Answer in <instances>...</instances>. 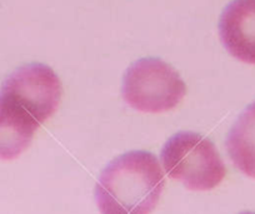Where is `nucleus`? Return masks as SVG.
I'll return each mask as SVG.
<instances>
[{"mask_svg":"<svg viewBox=\"0 0 255 214\" xmlns=\"http://www.w3.org/2000/svg\"><path fill=\"white\" fill-rule=\"evenodd\" d=\"M63 88L51 68L40 63L20 66L0 87V159L13 161L36 130L58 110Z\"/></svg>","mask_w":255,"mask_h":214,"instance_id":"1","label":"nucleus"},{"mask_svg":"<svg viewBox=\"0 0 255 214\" xmlns=\"http://www.w3.org/2000/svg\"><path fill=\"white\" fill-rule=\"evenodd\" d=\"M164 189L158 158L145 151L125 153L110 162L95 187L102 214H149Z\"/></svg>","mask_w":255,"mask_h":214,"instance_id":"2","label":"nucleus"},{"mask_svg":"<svg viewBox=\"0 0 255 214\" xmlns=\"http://www.w3.org/2000/svg\"><path fill=\"white\" fill-rule=\"evenodd\" d=\"M160 159L169 178L181 182L189 191H210L227 173L214 144L194 132H179L169 138Z\"/></svg>","mask_w":255,"mask_h":214,"instance_id":"3","label":"nucleus"},{"mask_svg":"<svg viewBox=\"0 0 255 214\" xmlns=\"http://www.w3.org/2000/svg\"><path fill=\"white\" fill-rule=\"evenodd\" d=\"M185 94L186 85L178 71L161 59H139L127 69L123 78V99L141 113L174 109Z\"/></svg>","mask_w":255,"mask_h":214,"instance_id":"4","label":"nucleus"},{"mask_svg":"<svg viewBox=\"0 0 255 214\" xmlns=\"http://www.w3.org/2000/svg\"><path fill=\"white\" fill-rule=\"evenodd\" d=\"M219 36L230 55L255 65V0H233L220 16Z\"/></svg>","mask_w":255,"mask_h":214,"instance_id":"5","label":"nucleus"},{"mask_svg":"<svg viewBox=\"0 0 255 214\" xmlns=\"http://www.w3.org/2000/svg\"><path fill=\"white\" fill-rule=\"evenodd\" d=\"M225 144L234 166L245 176L255 178V102L238 118Z\"/></svg>","mask_w":255,"mask_h":214,"instance_id":"6","label":"nucleus"},{"mask_svg":"<svg viewBox=\"0 0 255 214\" xmlns=\"http://www.w3.org/2000/svg\"><path fill=\"white\" fill-rule=\"evenodd\" d=\"M240 214H255V213H250V212H245V213H240Z\"/></svg>","mask_w":255,"mask_h":214,"instance_id":"7","label":"nucleus"}]
</instances>
